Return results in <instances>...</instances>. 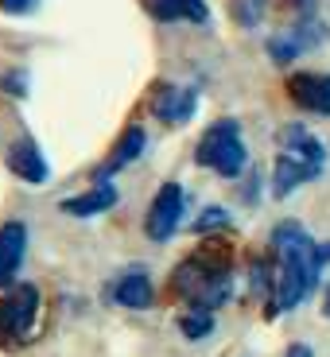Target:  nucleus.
<instances>
[{
    "instance_id": "obj_1",
    "label": "nucleus",
    "mask_w": 330,
    "mask_h": 357,
    "mask_svg": "<svg viewBox=\"0 0 330 357\" xmlns=\"http://www.w3.org/2000/svg\"><path fill=\"white\" fill-rule=\"evenodd\" d=\"M272 257H276V272H272V299H268V314L292 311L319 287L322 276V245L299 222H280L272 229Z\"/></svg>"
},
{
    "instance_id": "obj_2",
    "label": "nucleus",
    "mask_w": 330,
    "mask_h": 357,
    "mask_svg": "<svg viewBox=\"0 0 330 357\" xmlns=\"http://www.w3.org/2000/svg\"><path fill=\"white\" fill-rule=\"evenodd\" d=\"M171 291L187 299L198 311H218L230 299L233 280H230V249L225 245H206L202 252L187 257L171 272Z\"/></svg>"
},
{
    "instance_id": "obj_3",
    "label": "nucleus",
    "mask_w": 330,
    "mask_h": 357,
    "mask_svg": "<svg viewBox=\"0 0 330 357\" xmlns=\"http://www.w3.org/2000/svg\"><path fill=\"white\" fill-rule=\"evenodd\" d=\"M327 171V148L315 132H307L303 125H284L280 128V155L272 167V195L287 198L295 187H303L311 178H319Z\"/></svg>"
},
{
    "instance_id": "obj_4",
    "label": "nucleus",
    "mask_w": 330,
    "mask_h": 357,
    "mask_svg": "<svg viewBox=\"0 0 330 357\" xmlns=\"http://www.w3.org/2000/svg\"><path fill=\"white\" fill-rule=\"evenodd\" d=\"M195 163L198 167H210L214 175L222 178H237L245 167H249V152H245V140H241V125L233 116H222L202 132L195 148Z\"/></svg>"
},
{
    "instance_id": "obj_5",
    "label": "nucleus",
    "mask_w": 330,
    "mask_h": 357,
    "mask_svg": "<svg viewBox=\"0 0 330 357\" xmlns=\"http://www.w3.org/2000/svg\"><path fill=\"white\" fill-rule=\"evenodd\" d=\"M39 319V287L36 284H16L0 295V346L16 349L31 338Z\"/></svg>"
},
{
    "instance_id": "obj_6",
    "label": "nucleus",
    "mask_w": 330,
    "mask_h": 357,
    "mask_svg": "<svg viewBox=\"0 0 330 357\" xmlns=\"http://www.w3.org/2000/svg\"><path fill=\"white\" fill-rule=\"evenodd\" d=\"M183 214H187V190L179 187V183H163V187L156 190L152 206H148L144 233H148L152 241H167V237H175Z\"/></svg>"
},
{
    "instance_id": "obj_7",
    "label": "nucleus",
    "mask_w": 330,
    "mask_h": 357,
    "mask_svg": "<svg viewBox=\"0 0 330 357\" xmlns=\"http://www.w3.org/2000/svg\"><path fill=\"white\" fill-rule=\"evenodd\" d=\"M284 89H287V98H292L299 109L319 113V116H330V74L295 70V74H287Z\"/></svg>"
},
{
    "instance_id": "obj_8",
    "label": "nucleus",
    "mask_w": 330,
    "mask_h": 357,
    "mask_svg": "<svg viewBox=\"0 0 330 357\" xmlns=\"http://www.w3.org/2000/svg\"><path fill=\"white\" fill-rule=\"evenodd\" d=\"M322 39H327V27H322L319 20H299L295 27H287V31L268 39V54H272V63H292V59H299L303 51L319 47Z\"/></svg>"
},
{
    "instance_id": "obj_9",
    "label": "nucleus",
    "mask_w": 330,
    "mask_h": 357,
    "mask_svg": "<svg viewBox=\"0 0 330 357\" xmlns=\"http://www.w3.org/2000/svg\"><path fill=\"white\" fill-rule=\"evenodd\" d=\"M198 109V93L190 86H160L152 93V116L163 125H187Z\"/></svg>"
},
{
    "instance_id": "obj_10",
    "label": "nucleus",
    "mask_w": 330,
    "mask_h": 357,
    "mask_svg": "<svg viewBox=\"0 0 330 357\" xmlns=\"http://www.w3.org/2000/svg\"><path fill=\"white\" fill-rule=\"evenodd\" d=\"M140 8L160 24H206V0H140Z\"/></svg>"
},
{
    "instance_id": "obj_11",
    "label": "nucleus",
    "mask_w": 330,
    "mask_h": 357,
    "mask_svg": "<svg viewBox=\"0 0 330 357\" xmlns=\"http://www.w3.org/2000/svg\"><path fill=\"white\" fill-rule=\"evenodd\" d=\"M109 299L121 303V307H128V311H144V307H152L156 291H152L148 272L133 268V272H125V276H117L113 284H109Z\"/></svg>"
},
{
    "instance_id": "obj_12",
    "label": "nucleus",
    "mask_w": 330,
    "mask_h": 357,
    "mask_svg": "<svg viewBox=\"0 0 330 357\" xmlns=\"http://www.w3.org/2000/svg\"><path fill=\"white\" fill-rule=\"evenodd\" d=\"M27 249V225L24 222H8L0 225V287H8L16 280V268L24 260Z\"/></svg>"
},
{
    "instance_id": "obj_13",
    "label": "nucleus",
    "mask_w": 330,
    "mask_h": 357,
    "mask_svg": "<svg viewBox=\"0 0 330 357\" xmlns=\"http://www.w3.org/2000/svg\"><path fill=\"white\" fill-rule=\"evenodd\" d=\"M8 171L24 183H47V160L36 148V140H16L8 148Z\"/></svg>"
},
{
    "instance_id": "obj_14",
    "label": "nucleus",
    "mask_w": 330,
    "mask_h": 357,
    "mask_svg": "<svg viewBox=\"0 0 330 357\" xmlns=\"http://www.w3.org/2000/svg\"><path fill=\"white\" fill-rule=\"evenodd\" d=\"M117 206V187L113 183H98L89 187L86 195H74V198H63V214L70 218H93V214H105Z\"/></svg>"
},
{
    "instance_id": "obj_15",
    "label": "nucleus",
    "mask_w": 330,
    "mask_h": 357,
    "mask_svg": "<svg viewBox=\"0 0 330 357\" xmlns=\"http://www.w3.org/2000/svg\"><path fill=\"white\" fill-rule=\"evenodd\" d=\"M140 152H144V128H128L121 140H117V148H113V155L105 160V167L98 171V178L105 183V175H113V171H121V167H128L133 160H140Z\"/></svg>"
},
{
    "instance_id": "obj_16",
    "label": "nucleus",
    "mask_w": 330,
    "mask_h": 357,
    "mask_svg": "<svg viewBox=\"0 0 330 357\" xmlns=\"http://www.w3.org/2000/svg\"><path fill=\"white\" fill-rule=\"evenodd\" d=\"M179 331L187 334L190 342H198V338H206V334L214 331V311H198V307H190L183 319H179Z\"/></svg>"
},
{
    "instance_id": "obj_17",
    "label": "nucleus",
    "mask_w": 330,
    "mask_h": 357,
    "mask_svg": "<svg viewBox=\"0 0 330 357\" xmlns=\"http://www.w3.org/2000/svg\"><path fill=\"white\" fill-rule=\"evenodd\" d=\"M230 225V214H225L222 206H210V210H202V218L195 222L198 233H210V229H225Z\"/></svg>"
},
{
    "instance_id": "obj_18",
    "label": "nucleus",
    "mask_w": 330,
    "mask_h": 357,
    "mask_svg": "<svg viewBox=\"0 0 330 357\" xmlns=\"http://www.w3.org/2000/svg\"><path fill=\"white\" fill-rule=\"evenodd\" d=\"M280 4L295 16V24L299 20H315V12H319V0H280Z\"/></svg>"
},
{
    "instance_id": "obj_19",
    "label": "nucleus",
    "mask_w": 330,
    "mask_h": 357,
    "mask_svg": "<svg viewBox=\"0 0 330 357\" xmlns=\"http://www.w3.org/2000/svg\"><path fill=\"white\" fill-rule=\"evenodd\" d=\"M260 12H264V0H237V20H241L245 27L257 24Z\"/></svg>"
},
{
    "instance_id": "obj_20",
    "label": "nucleus",
    "mask_w": 330,
    "mask_h": 357,
    "mask_svg": "<svg viewBox=\"0 0 330 357\" xmlns=\"http://www.w3.org/2000/svg\"><path fill=\"white\" fill-rule=\"evenodd\" d=\"M36 8H39V0H0L4 16H31Z\"/></svg>"
},
{
    "instance_id": "obj_21",
    "label": "nucleus",
    "mask_w": 330,
    "mask_h": 357,
    "mask_svg": "<svg viewBox=\"0 0 330 357\" xmlns=\"http://www.w3.org/2000/svg\"><path fill=\"white\" fill-rule=\"evenodd\" d=\"M4 86H8L12 93H16V98H24V89H27V82L20 78V74H8V78H4Z\"/></svg>"
},
{
    "instance_id": "obj_22",
    "label": "nucleus",
    "mask_w": 330,
    "mask_h": 357,
    "mask_svg": "<svg viewBox=\"0 0 330 357\" xmlns=\"http://www.w3.org/2000/svg\"><path fill=\"white\" fill-rule=\"evenodd\" d=\"M287 357H315V354H311V346H292V349H287Z\"/></svg>"
},
{
    "instance_id": "obj_23",
    "label": "nucleus",
    "mask_w": 330,
    "mask_h": 357,
    "mask_svg": "<svg viewBox=\"0 0 330 357\" xmlns=\"http://www.w3.org/2000/svg\"><path fill=\"white\" fill-rule=\"evenodd\" d=\"M322 314L330 319V291H327V299H322Z\"/></svg>"
}]
</instances>
